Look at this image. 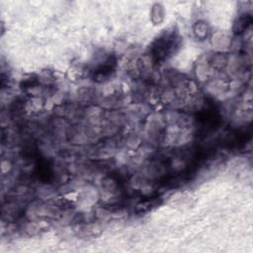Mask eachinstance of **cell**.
<instances>
[{
    "label": "cell",
    "instance_id": "obj_1",
    "mask_svg": "<svg viewBox=\"0 0 253 253\" xmlns=\"http://www.w3.org/2000/svg\"><path fill=\"white\" fill-rule=\"evenodd\" d=\"M175 45V40L172 36H165L162 39H159L154 46V55L158 59L165 58Z\"/></svg>",
    "mask_w": 253,
    "mask_h": 253
}]
</instances>
